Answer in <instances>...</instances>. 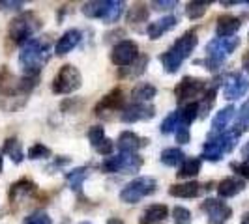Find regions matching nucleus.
I'll list each match as a JSON object with an SVG mask.
<instances>
[{"label": "nucleus", "instance_id": "nucleus-50", "mask_svg": "<svg viewBox=\"0 0 249 224\" xmlns=\"http://www.w3.org/2000/svg\"><path fill=\"white\" fill-rule=\"evenodd\" d=\"M107 224H124V223H122L120 219H111V221H109Z\"/></svg>", "mask_w": 249, "mask_h": 224}, {"label": "nucleus", "instance_id": "nucleus-13", "mask_svg": "<svg viewBox=\"0 0 249 224\" xmlns=\"http://www.w3.org/2000/svg\"><path fill=\"white\" fill-rule=\"evenodd\" d=\"M125 109V99H124V92L120 88H114L111 90L103 99L94 107V112L98 118H107L111 112H122Z\"/></svg>", "mask_w": 249, "mask_h": 224}, {"label": "nucleus", "instance_id": "nucleus-9", "mask_svg": "<svg viewBox=\"0 0 249 224\" xmlns=\"http://www.w3.org/2000/svg\"><path fill=\"white\" fill-rule=\"evenodd\" d=\"M208 80L200 79V77H191L186 75L180 79V82L175 88V96L178 105H187V103H193V101L204 96V92L208 90Z\"/></svg>", "mask_w": 249, "mask_h": 224}, {"label": "nucleus", "instance_id": "nucleus-27", "mask_svg": "<svg viewBox=\"0 0 249 224\" xmlns=\"http://www.w3.org/2000/svg\"><path fill=\"white\" fill-rule=\"evenodd\" d=\"M160 62H161L163 69H165L167 73H176V71L182 67L184 58H182L173 47H169L163 54H160Z\"/></svg>", "mask_w": 249, "mask_h": 224}, {"label": "nucleus", "instance_id": "nucleus-4", "mask_svg": "<svg viewBox=\"0 0 249 224\" xmlns=\"http://www.w3.org/2000/svg\"><path fill=\"white\" fill-rule=\"evenodd\" d=\"M41 25H43L41 19L34 12H21L17 17H13L10 26H8V37L13 45L23 47L41 28Z\"/></svg>", "mask_w": 249, "mask_h": 224}, {"label": "nucleus", "instance_id": "nucleus-40", "mask_svg": "<svg viewBox=\"0 0 249 224\" xmlns=\"http://www.w3.org/2000/svg\"><path fill=\"white\" fill-rule=\"evenodd\" d=\"M173 219H175L176 224H191L193 217H191V211L182 208V206H176L173 209Z\"/></svg>", "mask_w": 249, "mask_h": 224}, {"label": "nucleus", "instance_id": "nucleus-2", "mask_svg": "<svg viewBox=\"0 0 249 224\" xmlns=\"http://www.w3.org/2000/svg\"><path fill=\"white\" fill-rule=\"evenodd\" d=\"M51 60V45L49 39H39L32 37L21 47L19 52V65L23 69L25 77L39 79L41 67Z\"/></svg>", "mask_w": 249, "mask_h": 224}, {"label": "nucleus", "instance_id": "nucleus-52", "mask_svg": "<svg viewBox=\"0 0 249 224\" xmlns=\"http://www.w3.org/2000/svg\"><path fill=\"white\" fill-rule=\"evenodd\" d=\"M81 224H92V223H81Z\"/></svg>", "mask_w": 249, "mask_h": 224}, {"label": "nucleus", "instance_id": "nucleus-16", "mask_svg": "<svg viewBox=\"0 0 249 224\" xmlns=\"http://www.w3.org/2000/svg\"><path fill=\"white\" fill-rule=\"evenodd\" d=\"M37 192V185L28 179V177H21L19 181H15L12 187H10V204L17 206V204H23L25 200H28L30 196H34Z\"/></svg>", "mask_w": 249, "mask_h": 224}, {"label": "nucleus", "instance_id": "nucleus-11", "mask_svg": "<svg viewBox=\"0 0 249 224\" xmlns=\"http://www.w3.org/2000/svg\"><path fill=\"white\" fill-rule=\"evenodd\" d=\"M139 58V45L133 39H120L111 50V62L120 69L129 67Z\"/></svg>", "mask_w": 249, "mask_h": 224}, {"label": "nucleus", "instance_id": "nucleus-5", "mask_svg": "<svg viewBox=\"0 0 249 224\" xmlns=\"http://www.w3.org/2000/svg\"><path fill=\"white\" fill-rule=\"evenodd\" d=\"M240 138V133L236 129H227L221 135H215V137H208L204 146H202V153H200V159L210 162H217L223 159V155L231 153L232 149L236 148V142Z\"/></svg>", "mask_w": 249, "mask_h": 224}, {"label": "nucleus", "instance_id": "nucleus-28", "mask_svg": "<svg viewBox=\"0 0 249 224\" xmlns=\"http://www.w3.org/2000/svg\"><path fill=\"white\" fill-rule=\"evenodd\" d=\"M200 166H202L200 157H186V161L178 166L176 176L182 177V179H193L200 172Z\"/></svg>", "mask_w": 249, "mask_h": 224}, {"label": "nucleus", "instance_id": "nucleus-37", "mask_svg": "<svg viewBox=\"0 0 249 224\" xmlns=\"http://www.w3.org/2000/svg\"><path fill=\"white\" fill-rule=\"evenodd\" d=\"M51 153H53V151H51L49 146H45V144H41V142H36L34 146L28 148L26 157H28L30 161H39V159H49Z\"/></svg>", "mask_w": 249, "mask_h": 224}, {"label": "nucleus", "instance_id": "nucleus-14", "mask_svg": "<svg viewBox=\"0 0 249 224\" xmlns=\"http://www.w3.org/2000/svg\"><path fill=\"white\" fill-rule=\"evenodd\" d=\"M249 90V75L246 73H231L225 77V84H223V96L225 99L234 101L242 96H246Z\"/></svg>", "mask_w": 249, "mask_h": 224}, {"label": "nucleus", "instance_id": "nucleus-46", "mask_svg": "<svg viewBox=\"0 0 249 224\" xmlns=\"http://www.w3.org/2000/svg\"><path fill=\"white\" fill-rule=\"evenodd\" d=\"M176 137V142L178 144H187L189 142V138H191V135H189V129H178L175 133Z\"/></svg>", "mask_w": 249, "mask_h": 224}, {"label": "nucleus", "instance_id": "nucleus-18", "mask_svg": "<svg viewBox=\"0 0 249 224\" xmlns=\"http://www.w3.org/2000/svg\"><path fill=\"white\" fill-rule=\"evenodd\" d=\"M118 151L120 153H137L139 149L146 148L150 144L148 138L141 137L133 131H122L118 135Z\"/></svg>", "mask_w": 249, "mask_h": 224}, {"label": "nucleus", "instance_id": "nucleus-24", "mask_svg": "<svg viewBox=\"0 0 249 224\" xmlns=\"http://www.w3.org/2000/svg\"><path fill=\"white\" fill-rule=\"evenodd\" d=\"M176 25H178V17H175V15H167V17H161V19L150 23V25L146 26V34H148L150 39H160L163 34L171 32Z\"/></svg>", "mask_w": 249, "mask_h": 224}, {"label": "nucleus", "instance_id": "nucleus-7", "mask_svg": "<svg viewBox=\"0 0 249 224\" xmlns=\"http://www.w3.org/2000/svg\"><path fill=\"white\" fill-rule=\"evenodd\" d=\"M142 157L139 153H118L105 157L100 168L105 174H135L142 166Z\"/></svg>", "mask_w": 249, "mask_h": 224}, {"label": "nucleus", "instance_id": "nucleus-32", "mask_svg": "<svg viewBox=\"0 0 249 224\" xmlns=\"http://www.w3.org/2000/svg\"><path fill=\"white\" fill-rule=\"evenodd\" d=\"M161 162L165 166H180L182 162L186 161V153L182 151L180 148H167L161 151Z\"/></svg>", "mask_w": 249, "mask_h": 224}, {"label": "nucleus", "instance_id": "nucleus-26", "mask_svg": "<svg viewBox=\"0 0 249 224\" xmlns=\"http://www.w3.org/2000/svg\"><path fill=\"white\" fill-rule=\"evenodd\" d=\"M150 12L144 4H133L129 8V12L125 13V23L129 26H133L135 30H141V25L148 23Z\"/></svg>", "mask_w": 249, "mask_h": 224}, {"label": "nucleus", "instance_id": "nucleus-30", "mask_svg": "<svg viewBox=\"0 0 249 224\" xmlns=\"http://www.w3.org/2000/svg\"><path fill=\"white\" fill-rule=\"evenodd\" d=\"M156 94H158V88L154 86V84L142 82V84L133 88L131 97H133V103H150V101L156 97Z\"/></svg>", "mask_w": 249, "mask_h": 224}, {"label": "nucleus", "instance_id": "nucleus-1", "mask_svg": "<svg viewBox=\"0 0 249 224\" xmlns=\"http://www.w3.org/2000/svg\"><path fill=\"white\" fill-rule=\"evenodd\" d=\"M39 79L32 77H15V75L2 65L0 67V109L4 112H15L25 107L32 90L36 88Z\"/></svg>", "mask_w": 249, "mask_h": 224}, {"label": "nucleus", "instance_id": "nucleus-8", "mask_svg": "<svg viewBox=\"0 0 249 224\" xmlns=\"http://www.w3.org/2000/svg\"><path fill=\"white\" fill-rule=\"evenodd\" d=\"M83 86V75L73 64H66L58 69V73L53 79V94L56 96H70Z\"/></svg>", "mask_w": 249, "mask_h": 224}, {"label": "nucleus", "instance_id": "nucleus-3", "mask_svg": "<svg viewBox=\"0 0 249 224\" xmlns=\"http://www.w3.org/2000/svg\"><path fill=\"white\" fill-rule=\"evenodd\" d=\"M240 47V37H213L212 41L206 43V58L197 60L195 64L204 65L208 71H217L225 60Z\"/></svg>", "mask_w": 249, "mask_h": 224}, {"label": "nucleus", "instance_id": "nucleus-48", "mask_svg": "<svg viewBox=\"0 0 249 224\" xmlns=\"http://www.w3.org/2000/svg\"><path fill=\"white\" fill-rule=\"evenodd\" d=\"M242 157H244V161H249V142L242 148Z\"/></svg>", "mask_w": 249, "mask_h": 224}, {"label": "nucleus", "instance_id": "nucleus-15", "mask_svg": "<svg viewBox=\"0 0 249 224\" xmlns=\"http://www.w3.org/2000/svg\"><path fill=\"white\" fill-rule=\"evenodd\" d=\"M154 116H156V107L150 103H131L120 112V120L124 124L144 122V120H152Z\"/></svg>", "mask_w": 249, "mask_h": 224}, {"label": "nucleus", "instance_id": "nucleus-44", "mask_svg": "<svg viewBox=\"0 0 249 224\" xmlns=\"http://www.w3.org/2000/svg\"><path fill=\"white\" fill-rule=\"evenodd\" d=\"M25 6V2H19V0H0V10L4 12H21Z\"/></svg>", "mask_w": 249, "mask_h": 224}, {"label": "nucleus", "instance_id": "nucleus-49", "mask_svg": "<svg viewBox=\"0 0 249 224\" xmlns=\"http://www.w3.org/2000/svg\"><path fill=\"white\" fill-rule=\"evenodd\" d=\"M242 224H249V211L246 213L244 217H242Z\"/></svg>", "mask_w": 249, "mask_h": 224}, {"label": "nucleus", "instance_id": "nucleus-20", "mask_svg": "<svg viewBox=\"0 0 249 224\" xmlns=\"http://www.w3.org/2000/svg\"><path fill=\"white\" fill-rule=\"evenodd\" d=\"M81 30H77V28H70V30H66L62 36L58 37V41H56V45H54V54L56 56H64V54H68L70 50H73L79 43H81Z\"/></svg>", "mask_w": 249, "mask_h": 224}, {"label": "nucleus", "instance_id": "nucleus-34", "mask_svg": "<svg viewBox=\"0 0 249 224\" xmlns=\"http://www.w3.org/2000/svg\"><path fill=\"white\" fill-rule=\"evenodd\" d=\"M210 4H212L210 0H193V2H187L186 17L191 19V21H197V19H200L206 13V10L210 8Z\"/></svg>", "mask_w": 249, "mask_h": 224}, {"label": "nucleus", "instance_id": "nucleus-41", "mask_svg": "<svg viewBox=\"0 0 249 224\" xmlns=\"http://www.w3.org/2000/svg\"><path fill=\"white\" fill-rule=\"evenodd\" d=\"M23 224H53V219L45 211H34L26 217Z\"/></svg>", "mask_w": 249, "mask_h": 224}, {"label": "nucleus", "instance_id": "nucleus-51", "mask_svg": "<svg viewBox=\"0 0 249 224\" xmlns=\"http://www.w3.org/2000/svg\"><path fill=\"white\" fill-rule=\"evenodd\" d=\"M2 168H4V157L0 155V172H2Z\"/></svg>", "mask_w": 249, "mask_h": 224}, {"label": "nucleus", "instance_id": "nucleus-47", "mask_svg": "<svg viewBox=\"0 0 249 224\" xmlns=\"http://www.w3.org/2000/svg\"><path fill=\"white\" fill-rule=\"evenodd\" d=\"M242 65H244V69L249 73V50L244 54V58H242Z\"/></svg>", "mask_w": 249, "mask_h": 224}, {"label": "nucleus", "instance_id": "nucleus-38", "mask_svg": "<svg viewBox=\"0 0 249 224\" xmlns=\"http://www.w3.org/2000/svg\"><path fill=\"white\" fill-rule=\"evenodd\" d=\"M88 140H90V144H92V148H96L100 142L105 140V127L103 125H94V127H90L87 133Z\"/></svg>", "mask_w": 249, "mask_h": 224}, {"label": "nucleus", "instance_id": "nucleus-31", "mask_svg": "<svg viewBox=\"0 0 249 224\" xmlns=\"http://www.w3.org/2000/svg\"><path fill=\"white\" fill-rule=\"evenodd\" d=\"M87 177H88V168L87 166H79V168H73L71 172H68L66 181H68V185H70L71 191L81 192V187H83Z\"/></svg>", "mask_w": 249, "mask_h": 224}, {"label": "nucleus", "instance_id": "nucleus-19", "mask_svg": "<svg viewBox=\"0 0 249 224\" xmlns=\"http://www.w3.org/2000/svg\"><path fill=\"white\" fill-rule=\"evenodd\" d=\"M197 45H199V36H197V32H195V30H187V32H184L182 36L176 39L171 47L186 60V58L191 56V52L197 49Z\"/></svg>", "mask_w": 249, "mask_h": 224}, {"label": "nucleus", "instance_id": "nucleus-10", "mask_svg": "<svg viewBox=\"0 0 249 224\" xmlns=\"http://www.w3.org/2000/svg\"><path fill=\"white\" fill-rule=\"evenodd\" d=\"M156 191H158V181L154 177H150V176H142V177H137V179L129 181L120 191V200L124 204H137L139 200L154 194Z\"/></svg>", "mask_w": 249, "mask_h": 224}, {"label": "nucleus", "instance_id": "nucleus-25", "mask_svg": "<svg viewBox=\"0 0 249 224\" xmlns=\"http://www.w3.org/2000/svg\"><path fill=\"white\" fill-rule=\"evenodd\" d=\"M246 189V181L242 177H225L217 183V194L219 198H232Z\"/></svg>", "mask_w": 249, "mask_h": 224}, {"label": "nucleus", "instance_id": "nucleus-17", "mask_svg": "<svg viewBox=\"0 0 249 224\" xmlns=\"http://www.w3.org/2000/svg\"><path fill=\"white\" fill-rule=\"evenodd\" d=\"M212 183H206L202 185L199 181H186V183H175V185L169 187V194L175 196V198H197L200 196L204 191H210Z\"/></svg>", "mask_w": 249, "mask_h": 224}, {"label": "nucleus", "instance_id": "nucleus-12", "mask_svg": "<svg viewBox=\"0 0 249 224\" xmlns=\"http://www.w3.org/2000/svg\"><path fill=\"white\" fill-rule=\"evenodd\" d=\"M200 209L206 213V223L208 224H225L232 217L231 206H227L219 198H206L200 204Z\"/></svg>", "mask_w": 249, "mask_h": 224}, {"label": "nucleus", "instance_id": "nucleus-36", "mask_svg": "<svg viewBox=\"0 0 249 224\" xmlns=\"http://www.w3.org/2000/svg\"><path fill=\"white\" fill-rule=\"evenodd\" d=\"M146 65H148V56H139L137 62L131 64V67H124L120 71V77H139L144 73Z\"/></svg>", "mask_w": 249, "mask_h": 224}, {"label": "nucleus", "instance_id": "nucleus-42", "mask_svg": "<svg viewBox=\"0 0 249 224\" xmlns=\"http://www.w3.org/2000/svg\"><path fill=\"white\" fill-rule=\"evenodd\" d=\"M231 168L236 172L238 177H242V179H249V161L231 162Z\"/></svg>", "mask_w": 249, "mask_h": 224}, {"label": "nucleus", "instance_id": "nucleus-22", "mask_svg": "<svg viewBox=\"0 0 249 224\" xmlns=\"http://www.w3.org/2000/svg\"><path fill=\"white\" fill-rule=\"evenodd\" d=\"M234 114H236V109H234L232 105H229V107L221 109V111H219L217 114H215V116H213L212 129H210L208 137H215V135H221V133H225V131L229 129V124L232 122Z\"/></svg>", "mask_w": 249, "mask_h": 224}, {"label": "nucleus", "instance_id": "nucleus-29", "mask_svg": "<svg viewBox=\"0 0 249 224\" xmlns=\"http://www.w3.org/2000/svg\"><path fill=\"white\" fill-rule=\"evenodd\" d=\"M2 153H6V155H8V157H10V159L15 162V164H21V162H23V159H25L23 146H21L19 138H15V137L6 138L4 146H2Z\"/></svg>", "mask_w": 249, "mask_h": 224}, {"label": "nucleus", "instance_id": "nucleus-33", "mask_svg": "<svg viewBox=\"0 0 249 224\" xmlns=\"http://www.w3.org/2000/svg\"><path fill=\"white\" fill-rule=\"evenodd\" d=\"M215 96H217V84H210L199 101V118H204L208 112L212 111L213 103H215Z\"/></svg>", "mask_w": 249, "mask_h": 224}, {"label": "nucleus", "instance_id": "nucleus-45", "mask_svg": "<svg viewBox=\"0 0 249 224\" xmlns=\"http://www.w3.org/2000/svg\"><path fill=\"white\" fill-rule=\"evenodd\" d=\"M176 6H178V2H175V0H156V2H152V8H154L156 12L175 10Z\"/></svg>", "mask_w": 249, "mask_h": 224}, {"label": "nucleus", "instance_id": "nucleus-23", "mask_svg": "<svg viewBox=\"0 0 249 224\" xmlns=\"http://www.w3.org/2000/svg\"><path fill=\"white\" fill-rule=\"evenodd\" d=\"M240 26H242V19L240 17L225 13L221 17H217L215 34H217V37H232L240 30Z\"/></svg>", "mask_w": 249, "mask_h": 224}, {"label": "nucleus", "instance_id": "nucleus-21", "mask_svg": "<svg viewBox=\"0 0 249 224\" xmlns=\"http://www.w3.org/2000/svg\"><path fill=\"white\" fill-rule=\"evenodd\" d=\"M169 217V208L165 204H152L139 217V224H163Z\"/></svg>", "mask_w": 249, "mask_h": 224}, {"label": "nucleus", "instance_id": "nucleus-6", "mask_svg": "<svg viewBox=\"0 0 249 224\" xmlns=\"http://www.w3.org/2000/svg\"><path fill=\"white\" fill-rule=\"evenodd\" d=\"M125 2L122 0H94L83 6V15L88 19H98L103 25H114L124 15Z\"/></svg>", "mask_w": 249, "mask_h": 224}, {"label": "nucleus", "instance_id": "nucleus-35", "mask_svg": "<svg viewBox=\"0 0 249 224\" xmlns=\"http://www.w3.org/2000/svg\"><path fill=\"white\" fill-rule=\"evenodd\" d=\"M234 129H236L240 135L246 133V131H249V97L242 103V107H240V111H238L236 122H234Z\"/></svg>", "mask_w": 249, "mask_h": 224}, {"label": "nucleus", "instance_id": "nucleus-43", "mask_svg": "<svg viewBox=\"0 0 249 224\" xmlns=\"http://www.w3.org/2000/svg\"><path fill=\"white\" fill-rule=\"evenodd\" d=\"M114 146H116V144L112 142L111 138H105V140H103V142H100V144H98L94 149H96L100 155H103V157H111L112 151H114Z\"/></svg>", "mask_w": 249, "mask_h": 224}, {"label": "nucleus", "instance_id": "nucleus-39", "mask_svg": "<svg viewBox=\"0 0 249 224\" xmlns=\"http://www.w3.org/2000/svg\"><path fill=\"white\" fill-rule=\"evenodd\" d=\"M176 129H178V116H176V111H175V112H171V114L161 122L160 131H161L163 135H171V133H176Z\"/></svg>", "mask_w": 249, "mask_h": 224}]
</instances>
